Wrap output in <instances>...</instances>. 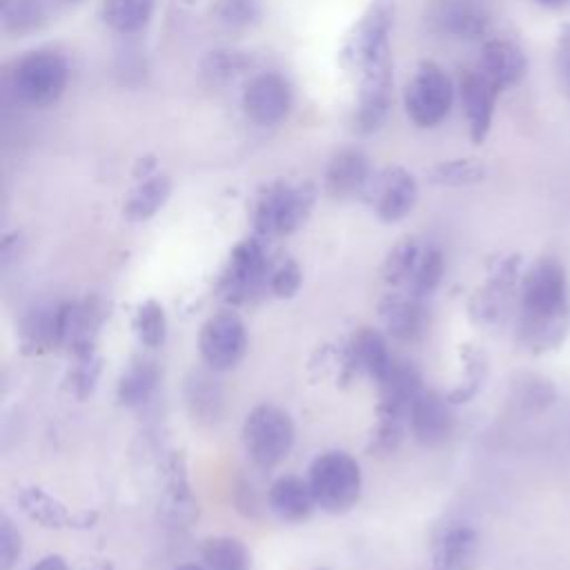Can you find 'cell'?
I'll list each match as a JSON object with an SVG mask.
<instances>
[{
    "label": "cell",
    "mask_w": 570,
    "mask_h": 570,
    "mask_svg": "<svg viewBox=\"0 0 570 570\" xmlns=\"http://www.w3.org/2000/svg\"><path fill=\"white\" fill-rule=\"evenodd\" d=\"M443 272H445V261H443L441 249L436 245L423 243L416 269H414L412 281H410L405 292L414 294L419 298H428L439 287V283L443 278Z\"/></svg>",
    "instance_id": "f1b7e54d"
},
{
    "label": "cell",
    "mask_w": 570,
    "mask_h": 570,
    "mask_svg": "<svg viewBox=\"0 0 570 570\" xmlns=\"http://www.w3.org/2000/svg\"><path fill=\"white\" fill-rule=\"evenodd\" d=\"M205 570H247V550L234 537H212L203 543Z\"/></svg>",
    "instance_id": "83f0119b"
},
{
    "label": "cell",
    "mask_w": 570,
    "mask_h": 570,
    "mask_svg": "<svg viewBox=\"0 0 570 570\" xmlns=\"http://www.w3.org/2000/svg\"><path fill=\"white\" fill-rule=\"evenodd\" d=\"M407 423L421 445L434 448L452 434L454 416L450 412L448 399H443L434 390H423L410 410Z\"/></svg>",
    "instance_id": "2e32d148"
},
{
    "label": "cell",
    "mask_w": 570,
    "mask_h": 570,
    "mask_svg": "<svg viewBox=\"0 0 570 570\" xmlns=\"http://www.w3.org/2000/svg\"><path fill=\"white\" fill-rule=\"evenodd\" d=\"M134 330H136L138 341L145 347H149V350L160 347L167 336V318H165L163 305L154 298L140 303L136 309V316H134Z\"/></svg>",
    "instance_id": "4dcf8cb0"
},
{
    "label": "cell",
    "mask_w": 570,
    "mask_h": 570,
    "mask_svg": "<svg viewBox=\"0 0 570 570\" xmlns=\"http://www.w3.org/2000/svg\"><path fill=\"white\" fill-rule=\"evenodd\" d=\"M318 570H327V568H318Z\"/></svg>",
    "instance_id": "60d3db41"
},
{
    "label": "cell",
    "mask_w": 570,
    "mask_h": 570,
    "mask_svg": "<svg viewBox=\"0 0 570 570\" xmlns=\"http://www.w3.org/2000/svg\"><path fill=\"white\" fill-rule=\"evenodd\" d=\"M160 512L171 525H178V528H185L187 523H191L198 512L196 499L187 483L183 456H171L167 465V481L160 499Z\"/></svg>",
    "instance_id": "603a6c76"
},
{
    "label": "cell",
    "mask_w": 570,
    "mask_h": 570,
    "mask_svg": "<svg viewBox=\"0 0 570 570\" xmlns=\"http://www.w3.org/2000/svg\"><path fill=\"white\" fill-rule=\"evenodd\" d=\"M521 332L539 347L557 345L568 323L566 272L554 258L537 261L523 276Z\"/></svg>",
    "instance_id": "7a4b0ae2"
},
{
    "label": "cell",
    "mask_w": 570,
    "mask_h": 570,
    "mask_svg": "<svg viewBox=\"0 0 570 570\" xmlns=\"http://www.w3.org/2000/svg\"><path fill=\"white\" fill-rule=\"evenodd\" d=\"M156 385H158V365H156V361L138 356L120 374V381H118V387H116L118 403L127 405V407L142 405V403L149 401Z\"/></svg>",
    "instance_id": "d4e9b609"
},
{
    "label": "cell",
    "mask_w": 570,
    "mask_h": 570,
    "mask_svg": "<svg viewBox=\"0 0 570 570\" xmlns=\"http://www.w3.org/2000/svg\"><path fill=\"white\" fill-rule=\"evenodd\" d=\"M69 85V62L53 49L20 56L9 71V89L20 105L42 109L53 105Z\"/></svg>",
    "instance_id": "277c9868"
},
{
    "label": "cell",
    "mask_w": 570,
    "mask_h": 570,
    "mask_svg": "<svg viewBox=\"0 0 570 570\" xmlns=\"http://www.w3.org/2000/svg\"><path fill=\"white\" fill-rule=\"evenodd\" d=\"M294 105L292 85L276 71L254 76L243 89V111L258 127L283 122Z\"/></svg>",
    "instance_id": "8fae6325"
},
{
    "label": "cell",
    "mask_w": 570,
    "mask_h": 570,
    "mask_svg": "<svg viewBox=\"0 0 570 570\" xmlns=\"http://www.w3.org/2000/svg\"><path fill=\"white\" fill-rule=\"evenodd\" d=\"M485 174V165L474 158H452L430 169V183L441 187H463L481 183Z\"/></svg>",
    "instance_id": "f546056e"
},
{
    "label": "cell",
    "mask_w": 570,
    "mask_h": 570,
    "mask_svg": "<svg viewBox=\"0 0 570 570\" xmlns=\"http://www.w3.org/2000/svg\"><path fill=\"white\" fill-rule=\"evenodd\" d=\"M316 508L330 514L347 512L361 497V468L358 463L341 450H330L318 454L307 474Z\"/></svg>",
    "instance_id": "5b68a950"
},
{
    "label": "cell",
    "mask_w": 570,
    "mask_h": 570,
    "mask_svg": "<svg viewBox=\"0 0 570 570\" xmlns=\"http://www.w3.org/2000/svg\"><path fill=\"white\" fill-rule=\"evenodd\" d=\"M476 69L499 89H510L525 76L528 60L525 53L510 40L492 38L485 40L481 47Z\"/></svg>",
    "instance_id": "e0dca14e"
},
{
    "label": "cell",
    "mask_w": 570,
    "mask_h": 570,
    "mask_svg": "<svg viewBox=\"0 0 570 570\" xmlns=\"http://www.w3.org/2000/svg\"><path fill=\"white\" fill-rule=\"evenodd\" d=\"M425 298H419L407 292L385 294L379 303V316L387 334L399 341H416L428 330V309Z\"/></svg>",
    "instance_id": "9a60e30c"
},
{
    "label": "cell",
    "mask_w": 570,
    "mask_h": 570,
    "mask_svg": "<svg viewBox=\"0 0 570 570\" xmlns=\"http://www.w3.org/2000/svg\"><path fill=\"white\" fill-rule=\"evenodd\" d=\"M459 94L470 138L474 145H481L490 134L494 105L501 91L479 69H468L459 80Z\"/></svg>",
    "instance_id": "4fadbf2b"
},
{
    "label": "cell",
    "mask_w": 570,
    "mask_h": 570,
    "mask_svg": "<svg viewBox=\"0 0 570 570\" xmlns=\"http://www.w3.org/2000/svg\"><path fill=\"white\" fill-rule=\"evenodd\" d=\"M171 194V180L167 174L151 171L138 176V183L129 189L122 203V216L131 223H142L156 216Z\"/></svg>",
    "instance_id": "7402d4cb"
},
{
    "label": "cell",
    "mask_w": 570,
    "mask_h": 570,
    "mask_svg": "<svg viewBox=\"0 0 570 570\" xmlns=\"http://www.w3.org/2000/svg\"><path fill=\"white\" fill-rule=\"evenodd\" d=\"M240 439L252 463L269 470L289 454L294 445V423L283 407L261 403L245 416Z\"/></svg>",
    "instance_id": "8992f818"
},
{
    "label": "cell",
    "mask_w": 570,
    "mask_h": 570,
    "mask_svg": "<svg viewBox=\"0 0 570 570\" xmlns=\"http://www.w3.org/2000/svg\"><path fill=\"white\" fill-rule=\"evenodd\" d=\"M363 198L383 223H399L414 209L419 198V183L407 169L399 165L383 167L372 174Z\"/></svg>",
    "instance_id": "30bf717a"
},
{
    "label": "cell",
    "mask_w": 570,
    "mask_h": 570,
    "mask_svg": "<svg viewBox=\"0 0 570 570\" xmlns=\"http://www.w3.org/2000/svg\"><path fill=\"white\" fill-rule=\"evenodd\" d=\"M18 505L20 510L42 528H67V525H80L87 528L94 523L96 514H71L62 501H58L47 490L31 485L22 488L18 492Z\"/></svg>",
    "instance_id": "d6986e66"
},
{
    "label": "cell",
    "mask_w": 570,
    "mask_h": 570,
    "mask_svg": "<svg viewBox=\"0 0 570 570\" xmlns=\"http://www.w3.org/2000/svg\"><path fill=\"white\" fill-rule=\"evenodd\" d=\"M265 238L254 236L240 240L220 274V292L232 303H245L252 298L263 285L267 287V276L272 269V261L265 249Z\"/></svg>",
    "instance_id": "ba28073f"
},
{
    "label": "cell",
    "mask_w": 570,
    "mask_h": 570,
    "mask_svg": "<svg viewBox=\"0 0 570 570\" xmlns=\"http://www.w3.org/2000/svg\"><path fill=\"white\" fill-rule=\"evenodd\" d=\"M534 2H539V4H543V7H559V4H563L566 0H534Z\"/></svg>",
    "instance_id": "f35d334b"
},
{
    "label": "cell",
    "mask_w": 570,
    "mask_h": 570,
    "mask_svg": "<svg viewBox=\"0 0 570 570\" xmlns=\"http://www.w3.org/2000/svg\"><path fill=\"white\" fill-rule=\"evenodd\" d=\"M22 554V537L9 514L0 517V570H13Z\"/></svg>",
    "instance_id": "e575fe53"
},
{
    "label": "cell",
    "mask_w": 570,
    "mask_h": 570,
    "mask_svg": "<svg viewBox=\"0 0 570 570\" xmlns=\"http://www.w3.org/2000/svg\"><path fill=\"white\" fill-rule=\"evenodd\" d=\"M31 570H69L67 561L60 554H47L31 566Z\"/></svg>",
    "instance_id": "8d00e7d4"
},
{
    "label": "cell",
    "mask_w": 570,
    "mask_h": 570,
    "mask_svg": "<svg viewBox=\"0 0 570 570\" xmlns=\"http://www.w3.org/2000/svg\"><path fill=\"white\" fill-rule=\"evenodd\" d=\"M154 16V0H105L102 20L120 36L138 33Z\"/></svg>",
    "instance_id": "484cf974"
},
{
    "label": "cell",
    "mask_w": 570,
    "mask_h": 570,
    "mask_svg": "<svg viewBox=\"0 0 570 570\" xmlns=\"http://www.w3.org/2000/svg\"><path fill=\"white\" fill-rule=\"evenodd\" d=\"M421 249H423V243H419L416 238H403L401 243H396L383 263V281L405 292L416 269Z\"/></svg>",
    "instance_id": "4316f807"
},
{
    "label": "cell",
    "mask_w": 570,
    "mask_h": 570,
    "mask_svg": "<svg viewBox=\"0 0 570 570\" xmlns=\"http://www.w3.org/2000/svg\"><path fill=\"white\" fill-rule=\"evenodd\" d=\"M261 7L258 0H220L218 2V18L223 24L232 29L249 27L258 20Z\"/></svg>",
    "instance_id": "836d02e7"
},
{
    "label": "cell",
    "mask_w": 570,
    "mask_h": 570,
    "mask_svg": "<svg viewBox=\"0 0 570 570\" xmlns=\"http://www.w3.org/2000/svg\"><path fill=\"white\" fill-rule=\"evenodd\" d=\"M198 350L205 365L214 372L236 367L247 352V330L243 318L232 309L212 314L200 327Z\"/></svg>",
    "instance_id": "9c48e42d"
},
{
    "label": "cell",
    "mask_w": 570,
    "mask_h": 570,
    "mask_svg": "<svg viewBox=\"0 0 570 570\" xmlns=\"http://www.w3.org/2000/svg\"><path fill=\"white\" fill-rule=\"evenodd\" d=\"M379 387H381L379 421L405 425V421H410V410L414 401L423 392L419 370L412 363L394 361L392 370L379 383Z\"/></svg>",
    "instance_id": "7c38bea8"
},
{
    "label": "cell",
    "mask_w": 570,
    "mask_h": 570,
    "mask_svg": "<svg viewBox=\"0 0 570 570\" xmlns=\"http://www.w3.org/2000/svg\"><path fill=\"white\" fill-rule=\"evenodd\" d=\"M174 570H205V566H196V563H185V566H178Z\"/></svg>",
    "instance_id": "ab89813d"
},
{
    "label": "cell",
    "mask_w": 570,
    "mask_h": 570,
    "mask_svg": "<svg viewBox=\"0 0 570 570\" xmlns=\"http://www.w3.org/2000/svg\"><path fill=\"white\" fill-rule=\"evenodd\" d=\"M347 363L354 370L365 372L376 383H381L387 376V372L392 370L394 358H392L381 332H376L372 327H361L352 334V338L347 343Z\"/></svg>",
    "instance_id": "44dd1931"
},
{
    "label": "cell",
    "mask_w": 570,
    "mask_h": 570,
    "mask_svg": "<svg viewBox=\"0 0 570 570\" xmlns=\"http://www.w3.org/2000/svg\"><path fill=\"white\" fill-rule=\"evenodd\" d=\"M303 283V272L296 261L283 258L281 263H274L267 276V287L278 298H292Z\"/></svg>",
    "instance_id": "d6a6232c"
},
{
    "label": "cell",
    "mask_w": 570,
    "mask_h": 570,
    "mask_svg": "<svg viewBox=\"0 0 570 570\" xmlns=\"http://www.w3.org/2000/svg\"><path fill=\"white\" fill-rule=\"evenodd\" d=\"M85 570H114V566H111L109 561H96V563H91V566L85 568Z\"/></svg>",
    "instance_id": "74e56055"
},
{
    "label": "cell",
    "mask_w": 570,
    "mask_h": 570,
    "mask_svg": "<svg viewBox=\"0 0 570 570\" xmlns=\"http://www.w3.org/2000/svg\"><path fill=\"white\" fill-rule=\"evenodd\" d=\"M316 203L312 183L274 180L261 189L252 209V225L261 238L294 234L305 225Z\"/></svg>",
    "instance_id": "3957f363"
},
{
    "label": "cell",
    "mask_w": 570,
    "mask_h": 570,
    "mask_svg": "<svg viewBox=\"0 0 570 570\" xmlns=\"http://www.w3.org/2000/svg\"><path fill=\"white\" fill-rule=\"evenodd\" d=\"M370 158L356 147H343L334 151L325 167V191L336 200L363 196L372 178Z\"/></svg>",
    "instance_id": "5bb4252c"
},
{
    "label": "cell",
    "mask_w": 570,
    "mask_h": 570,
    "mask_svg": "<svg viewBox=\"0 0 570 570\" xmlns=\"http://www.w3.org/2000/svg\"><path fill=\"white\" fill-rule=\"evenodd\" d=\"M439 31L459 40H476L488 33L490 16L472 0H454L443 4L434 16Z\"/></svg>",
    "instance_id": "cb8c5ba5"
},
{
    "label": "cell",
    "mask_w": 570,
    "mask_h": 570,
    "mask_svg": "<svg viewBox=\"0 0 570 570\" xmlns=\"http://www.w3.org/2000/svg\"><path fill=\"white\" fill-rule=\"evenodd\" d=\"M394 2L374 0L347 36L341 60L358 78L354 125L361 134L376 131L392 107V47Z\"/></svg>",
    "instance_id": "6da1fadb"
},
{
    "label": "cell",
    "mask_w": 570,
    "mask_h": 570,
    "mask_svg": "<svg viewBox=\"0 0 570 570\" xmlns=\"http://www.w3.org/2000/svg\"><path fill=\"white\" fill-rule=\"evenodd\" d=\"M403 105L407 118L416 127L432 129L450 114L454 105V85L439 65L421 62L405 85Z\"/></svg>",
    "instance_id": "52a82bcc"
},
{
    "label": "cell",
    "mask_w": 570,
    "mask_h": 570,
    "mask_svg": "<svg viewBox=\"0 0 570 570\" xmlns=\"http://www.w3.org/2000/svg\"><path fill=\"white\" fill-rule=\"evenodd\" d=\"M267 505L281 521L298 523L312 514L316 501L307 479H301L296 474H283L269 485Z\"/></svg>",
    "instance_id": "ac0fdd59"
},
{
    "label": "cell",
    "mask_w": 570,
    "mask_h": 570,
    "mask_svg": "<svg viewBox=\"0 0 570 570\" xmlns=\"http://www.w3.org/2000/svg\"><path fill=\"white\" fill-rule=\"evenodd\" d=\"M479 534L472 525L452 523L432 543L434 570H468L476 557Z\"/></svg>",
    "instance_id": "ffe728a7"
},
{
    "label": "cell",
    "mask_w": 570,
    "mask_h": 570,
    "mask_svg": "<svg viewBox=\"0 0 570 570\" xmlns=\"http://www.w3.org/2000/svg\"><path fill=\"white\" fill-rule=\"evenodd\" d=\"M554 69H557L561 91L570 98V31L563 33L559 40V49L554 56Z\"/></svg>",
    "instance_id": "d590c367"
},
{
    "label": "cell",
    "mask_w": 570,
    "mask_h": 570,
    "mask_svg": "<svg viewBox=\"0 0 570 570\" xmlns=\"http://www.w3.org/2000/svg\"><path fill=\"white\" fill-rule=\"evenodd\" d=\"M187 401L189 407L194 412V416H205V419H216L218 416V407H220V390L216 385V381H212L205 374H194L187 383Z\"/></svg>",
    "instance_id": "1f68e13d"
}]
</instances>
